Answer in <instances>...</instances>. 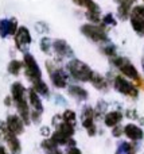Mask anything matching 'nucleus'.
<instances>
[{"instance_id":"1","label":"nucleus","mask_w":144,"mask_h":154,"mask_svg":"<svg viewBox=\"0 0 144 154\" xmlns=\"http://www.w3.org/2000/svg\"><path fill=\"white\" fill-rule=\"evenodd\" d=\"M67 70H69L70 75L74 77L75 80L82 81V82L90 81L92 76H93V70L90 69V66L77 58L72 60V61L67 64Z\"/></svg>"},{"instance_id":"2","label":"nucleus","mask_w":144,"mask_h":154,"mask_svg":"<svg viewBox=\"0 0 144 154\" xmlns=\"http://www.w3.org/2000/svg\"><path fill=\"white\" fill-rule=\"evenodd\" d=\"M81 32L93 42H105V41H108V34L102 24L101 26H98L96 23L82 24L81 26Z\"/></svg>"},{"instance_id":"3","label":"nucleus","mask_w":144,"mask_h":154,"mask_svg":"<svg viewBox=\"0 0 144 154\" xmlns=\"http://www.w3.org/2000/svg\"><path fill=\"white\" fill-rule=\"evenodd\" d=\"M23 65L26 68V76L28 77V80L31 82H35L42 79V70H40L39 65H38L37 60L34 58L32 54H30V53L24 54Z\"/></svg>"},{"instance_id":"4","label":"nucleus","mask_w":144,"mask_h":154,"mask_svg":"<svg viewBox=\"0 0 144 154\" xmlns=\"http://www.w3.org/2000/svg\"><path fill=\"white\" fill-rule=\"evenodd\" d=\"M132 29L139 35H144V5H135L129 14Z\"/></svg>"},{"instance_id":"5","label":"nucleus","mask_w":144,"mask_h":154,"mask_svg":"<svg viewBox=\"0 0 144 154\" xmlns=\"http://www.w3.org/2000/svg\"><path fill=\"white\" fill-rule=\"evenodd\" d=\"M113 64L120 69V72L124 76L129 77L132 80H139V72H137V69L127 58H124V57H115L113 58Z\"/></svg>"},{"instance_id":"6","label":"nucleus","mask_w":144,"mask_h":154,"mask_svg":"<svg viewBox=\"0 0 144 154\" xmlns=\"http://www.w3.org/2000/svg\"><path fill=\"white\" fill-rule=\"evenodd\" d=\"M31 34H30V30L26 26L18 27L15 32V45L19 50H27L28 46L31 45Z\"/></svg>"},{"instance_id":"7","label":"nucleus","mask_w":144,"mask_h":154,"mask_svg":"<svg viewBox=\"0 0 144 154\" xmlns=\"http://www.w3.org/2000/svg\"><path fill=\"white\" fill-rule=\"evenodd\" d=\"M113 85H115V89L117 92L123 93V95H127V96H132V97H136L137 96V89L135 88L134 84L125 80L124 77L121 76H117L115 77V81H113Z\"/></svg>"},{"instance_id":"8","label":"nucleus","mask_w":144,"mask_h":154,"mask_svg":"<svg viewBox=\"0 0 144 154\" xmlns=\"http://www.w3.org/2000/svg\"><path fill=\"white\" fill-rule=\"evenodd\" d=\"M82 126L86 128L88 134L93 137L96 134V126H94V112L90 107H86L82 111Z\"/></svg>"},{"instance_id":"9","label":"nucleus","mask_w":144,"mask_h":154,"mask_svg":"<svg viewBox=\"0 0 144 154\" xmlns=\"http://www.w3.org/2000/svg\"><path fill=\"white\" fill-rule=\"evenodd\" d=\"M5 125H7L8 131H11L15 135H19L24 131V122L22 120V118L19 115H10L7 118Z\"/></svg>"},{"instance_id":"10","label":"nucleus","mask_w":144,"mask_h":154,"mask_svg":"<svg viewBox=\"0 0 144 154\" xmlns=\"http://www.w3.org/2000/svg\"><path fill=\"white\" fill-rule=\"evenodd\" d=\"M18 30V22L16 19H3L0 20V37L5 38L8 35H15Z\"/></svg>"},{"instance_id":"11","label":"nucleus","mask_w":144,"mask_h":154,"mask_svg":"<svg viewBox=\"0 0 144 154\" xmlns=\"http://www.w3.org/2000/svg\"><path fill=\"white\" fill-rule=\"evenodd\" d=\"M53 49L59 57L66 58V57H73V50L69 46V43L63 39H57L53 43Z\"/></svg>"},{"instance_id":"12","label":"nucleus","mask_w":144,"mask_h":154,"mask_svg":"<svg viewBox=\"0 0 144 154\" xmlns=\"http://www.w3.org/2000/svg\"><path fill=\"white\" fill-rule=\"evenodd\" d=\"M50 79L57 88H65L67 85V76L62 69H50Z\"/></svg>"},{"instance_id":"13","label":"nucleus","mask_w":144,"mask_h":154,"mask_svg":"<svg viewBox=\"0 0 144 154\" xmlns=\"http://www.w3.org/2000/svg\"><path fill=\"white\" fill-rule=\"evenodd\" d=\"M3 138L7 141V145H8V149L11 150L12 154H20L22 152V146H20V142L19 139L16 138L15 134H12L11 131L7 130V133L3 135Z\"/></svg>"},{"instance_id":"14","label":"nucleus","mask_w":144,"mask_h":154,"mask_svg":"<svg viewBox=\"0 0 144 154\" xmlns=\"http://www.w3.org/2000/svg\"><path fill=\"white\" fill-rule=\"evenodd\" d=\"M135 4V0H120V4L117 7V15L121 20H125L129 18L132 5Z\"/></svg>"},{"instance_id":"15","label":"nucleus","mask_w":144,"mask_h":154,"mask_svg":"<svg viewBox=\"0 0 144 154\" xmlns=\"http://www.w3.org/2000/svg\"><path fill=\"white\" fill-rule=\"evenodd\" d=\"M28 100H30V106H31L32 111L31 112H38V114L42 115L43 112V106L42 101H40V97L34 89H28Z\"/></svg>"},{"instance_id":"16","label":"nucleus","mask_w":144,"mask_h":154,"mask_svg":"<svg viewBox=\"0 0 144 154\" xmlns=\"http://www.w3.org/2000/svg\"><path fill=\"white\" fill-rule=\"evenodd\" d=\"M16 107H18V111H19V116L22 118V120H23L26 125H28L30 122H31V116H30V108H28V104H27V100L26 97L22 99V100L16 101Z\"/></svg>"},{"instance_id":"17","label":"nucleus","mask_w":144,"mask_h":154,"mask_svg":"<svg viewBox=\"0 0 144 154\" xmlns=\"http://www.w3.org/2000/svg\"><path fill=\"white\" fill-rule=\"evenodd\" d=\"M73 3H74L75 5H78V7L86 8L88 14H96V15H100V14H101L100 7L93 2V0H73Z\"/></svg>"},{"instance_id":"18","label":"nucleus","mask_w":144,"mask_h":154,"mask_svg":"<svg viewBox=\"0 0 144 154\" xmlns=\"http://www.w3.org/2000/svg\"><path fill=\"white\" fill-rule=\"evenodd\" d=\"M124 134L128 137L132 141H139V139L143 138V130L140 127H137L136 125H127L124 127Z\"/></svg>"},{"instance_id":"19","label":"nucleus","mask_w":144,"mask_h":154,"mask_svg":"<svg viewBox=\"0 0 144 154\" xmlns=\"http://www.w3.org/2000/svg\"><path fill=\"white\" fill-rule=\"evenodd\" d=\"M50 139L57 145H74V141L72 139V137H67L66 134H63L59 130H57L55 133L51 135Z\"/></svg>"},{"instance_id":"20","label":"nucleus","mask_w":144,"mask_h":154,"mask_svg":"<svg viewBox=\"0 0 144 154\" xmlns=\"http://www.w3.org/2000/svg\"><path fill=\"white\" fill-rule=\"evenodd\" d=\"M123 119V115L120 114L119 111H112V112H108L107 115H105V125L108 126V127H116V126L120 123V120Z\"/></svg>"},{"instance_id":"21","label":"nucleus","mask_w":144,"mask_h":154,"mask_svg":"<svg viewBox=\"0 0 144 154\" xmlns=\"http://www.w3.org/2000/svg\"><path fill=\"white\" fill-rule=\"evenodd\" d=\"M24 93H26V89L22 85V82H13L12 87H11V95H12V100L15 103L24 99Z\"/></svg>"},{"instance_id":"22","label":"nucleus","mask_w":144,"mask_h":154,"mask_svg":"<svg viewBox=\"0 0 144 154\" xmlns=\"http://www.w3.org/2000/svg\"><path fill=\"white\" fill-rule=\"evenodd\" d=\"M69 93L73 97L78 99V100H85L88 99V91L84 89L80 85H70L69 87Z\"/></svg>"},{"instance_id":"23","label":"nucleus","mask_w":144,"mask_h":154,"mask_svg":"<svg viewBox=\"0 0 144 154\" xmlns=\"http://www.w3.org/2000/svg\"><path fill=\"white\" fill-rule=\"evenodd\" d=\"M90 82L93 84L94 88H97V89H105L107 85H108L107 80H105L104 77H102L101 75H98V73H94V72H93L92 79H90Z\"/></svg>"},{"instance_id":"24","label":"nucleus","mask_w":144,"mask_h":154,"mask_svg":"<svg viewBox=\"0 0 144 154\" xmlns=\"http://www.w3.org/2000/svg\"><path fill=\"white\" fill-rule=\"evenodd\" d=\"M32 89H34L38 95H43V96L48 95V87L42 79L35 81V82H32Z\"/></svg>"},{"instance_id":"25","label":"nucleus","mask_w":144,"mask_h":154,"mask_svg":"<svg viewBox=\"0 0 144 154\" xmlns=\"http://www.w3.org/2000/svg\"><path fill=\"white\" fill-rule=\"evenodd\" d=\"M23 66H24L23 62L18 61V60H12V61L8 64V72H10L11 75H13V76H18L19 72H20V69Z\"/></svg>"},{"instance_id":"26","label":"nucleus","mask_w":144,"mask_h":154,"mask_svg":"<svg viewBox=\"0 0 144 154\" xmlns=\"http://www.w3.org/2000/svg\"><path fill=\"white\" fill-rule=\"evenodd\" d=\"M62 119H63V122L74 126L75 125V112L72 111V109H66V111L63 112V115H62Z\"/></svg>"},{"instance_id":"27","label":"nucleus","mask_w":144,"mask_h":154,"mask_svg":"<svg viewBox=\"0 0 144 154\" xmlns=\"http://www.w3.org/2000/svg\"><path fill=\"white\" fill-rule=\"evenodd\" d=\"M58 130L62 131L63 134H66L67 137H73V134H74V126H72V125H69V123L63 122V123H61V125L58 126Z\"/></svg>"},{"instance_id":"28","label":"nucleus","mask_w":144,"mask_h":154,"mask_svg":"<svg viewBox=\"0 0 144 154\" xmlns=\"http://www.w3.org/2000/svg\"><path fill=\"white\" fill-rule=\"evenodd\" d=\"M51 48H53V42L51 39H48L47 37H43L40 39V49H42L43 53H50Z\"/></svg>"},{"instance_id":"29","label":"nucleus","mask_w":144,"mask_h":154,"mask_svg":"<svg viewBox=\"0 0 144 154\" xmlns=\"http://www.w3.org/2000/svg\"><path fill=\"white\" fill-rule=\"evenodd\" d=\"M116 19L113 18L112 14H108V15H105L104 18H102V26H116Z\"/></svg>"},{"instance_id":"30","label":"nucleus","mask_w":144,"mask_h":154,"mask_svg":"<svg viewBox=\"0 0 144 154\" xmlns=\"http://www.w3.org/2000/svg\"><path fill=\"white\" fill-rule=\"evenodd\" d=\"M102 51H104L108 57H115L116 56V46L115 45H107L102 48Z\"/></svg>"},{"instance_id":"31","label":"nucleus","mask_w":144,"mask_h":154,"mask_svg":"<svg viewBox=\"0 0 144 154\" xmlns=\"http://www.w3.org/2000/svg\"><path fill=\"white\" fill-rule=\"evenodd\" d=\"M35 29L38 30L39 32H47L48 31V27H47V24L46 23H42V22H39V23H37V26H35Z\"/></svg>"},{"instance_id":"32","label":"nucleus","mask_w":144,"mask_h":154,"mask_svg":"<svg viewBox=\"0 0 144 154\" xmlns=\"http://www.w3.org/2000/svg\"><path fill=\"white\" fill-rule=\"evenodd\" d=\"M66 154H82L81 153V150L80 149H77L75 146H73V147H70L69 150H67V153Z\"/></svg>"},{"instance_id":"33","label":"nucleus","mask_w":144,"mask_h":154,"mask_svg":"<svg viewBox=\"0 0 144 154\" xmlns=\"http://www.w3.org/2000/svg\"><path fill=\"white\" fill-rule=\"evenodd\" d=\"M121 133H123V130H120V128H117V127H113V135L115 137H120Z\"/></svg>"},{"instance_id":"34","label":"nucleus","mask_w":144,"mask_h":154,"mask_svg":"<svg viewBox=\"0 0 144 154\" xmlns=\"http://www.w3.org/2000/svg\"><path fill=\"white\" fill-rule=\"evenodd\" d=\"M4 103H5V106H10V103H11V97H5Z\"/></svg>"},{"instance_id":"35","label":"nucleus","mask_w":144,"mask_h":154,"mask_svg":"<svg viewBox=\"0 0 144 154\" xmlns=\"http://www.w3.org/2000/svg\"><path fill=\"white\" fill-rule=\"evenodd\" d=\"M0 154H7V152H5V147L0 146Z\"/></svg>"},{"instance_id":"36","label":"nucleus","mask_w":144,"mask_h":154,"mask_svg":"<svg viewBox=\"0 0 144 154\" xmlns=\"http://www.w3.org/2000/svg\"><path fill=\"white\" fill-rule=\"evenodd\" d=\"M119 2H120V0H119Z\"/></svg>"},{"instance_id":"37","label":"nucleus","mask_w":144,"mask_h":154,"mask_svg":"<svg viewBox=\"0 0 144 154\" xmlns=\"http://www.w3.org/2000/svg\"><path fill=\"white\" fill-rule=\"evenodd\" d=\"M143 2H144V0H143Z\"/></svg>"},{"instance_id":"38","label":"nucleus","mask_w":144,"mask_h":154,"mask_svg":"<svg viewBox=\"0 0 144 154\" xmlns=\"http://www.w3.org/2000/svg\"><path fill=\"white\" fill-rule=\"evenodd\" d=\"M131 154H132V153H131Z\"/></svg>"}]
</instances>
